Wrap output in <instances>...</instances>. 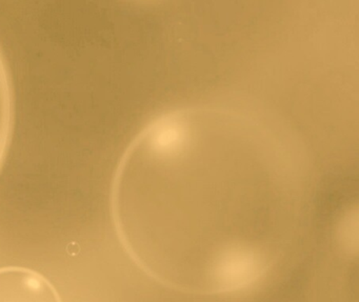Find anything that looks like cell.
I'll list each match as a JSON object with an SVG mask.
<instances>
[{"label": "cell", "instance_id": "2", "mask_svg": "<svg viewBox=\"0 0 359 302\" xmlns=\"http://www.w3.org/2000/svg\"><path fill=\"white\" fill-rule=\"evenodd\" d=\"M0 287H9L10 289L3 296L27 295L28 297L34 295H53V289L43 277L20 268L0 270ZM7 289L8 287H4L0 291Z\"/></svg>", "mask_w": 359, "mask_h": 302}, {"label": "cell", "instance_id": "1", "mask_svg": "<svg viewBox=\"0 0 359 302\" xmlns=\"http://www.w3.org/2000/svg\"><path fill=\"white\" fill-rule=\"evenodd\" d=\"M306 173L266 128L230 111L161 115L128 151L117 178L119 228L161 284L229 294L264 278L306 219Z\"/></svg>", "mask_w": 359, "mask_h": 302}]
</instances>
